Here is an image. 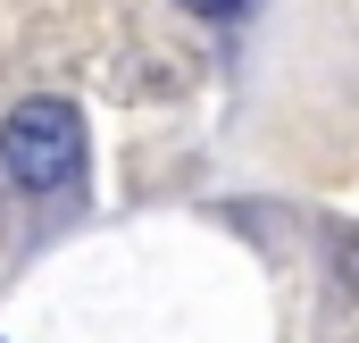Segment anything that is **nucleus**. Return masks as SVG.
Wrapping results in <instances>:
<instances>
[{
	"instance_id": "nucleus-2",
	"label": "nucleus",
	"mask_w": 359,
	"mask_h": 343,
	"mask_svg": "<svg viewBox=\"0 0 359 343\" xmlns=\"http://www.w3.org/2000/svg\"><path fill=\"white\" fill-rule=\"evenodd\" d=\"M326 252H334V276H343V293L359 302V226H334V243H326Z\"/></svg>"
},
{
	"instance_id": "nucleus-3",
	"label": "nucleus",
	"mask_w": 359,
	"mask_h": 343,
	"mask_svg": "<svg viewBox=\"0 0 359 343\" xmlns=\"http://www.w3.org/2000/svg\"><path fill=\"white\" fill-rule=\"evenodd\" d=\"M184 8H192V17H217V25H226V17H251L259 0H184Z\"/></svg>"
},
{
	"instance_id": "nucleus-1",
	"label": "nucleus",
	"mask_w": 359,
	"mask_h": 343,
	"mask_svg": "<svg viewBox=\"0 0 359 343\" xmlns=\"http://www.w3.org/2000/svg\"><path fill=\"white\" fill-rule=\"evenodd\" d=\"M76 168H84V117L59 92L17 101L0 126V176L17 193H59V184H76Z\"/></svg>"
}]
</instances>
